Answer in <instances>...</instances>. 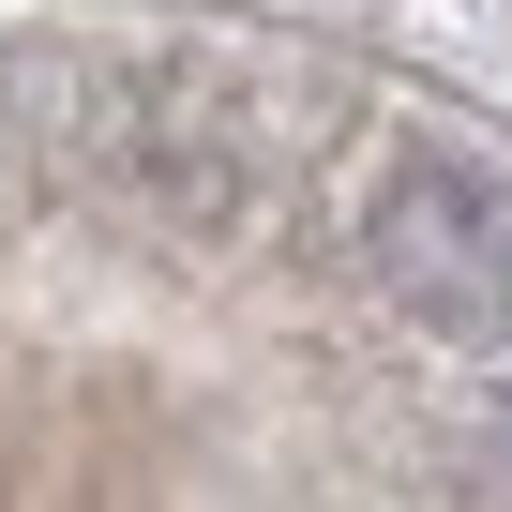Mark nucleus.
<instances>
[{
  "label": "nucleus",
  "mask_w": 512,
  "mask_h": 512,
  "mask_svg": "<svg viewBox=\"0 0 512 512\" xmlns=\"http://www.w3.org/2000/svg\"><path fill=\"white\" fill-rule=\"evenodd\" d=\"M362 256H377V287L452 332V347H497L512 332V181L467 166V151H407L362 211Z\"/></svg>",
  "instance_id": "1"
}]
</instances>
